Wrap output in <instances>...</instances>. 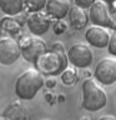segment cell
<instances>
[{
	"instance_id": "ac0fdd59",
	"label": "cell",
	"mask_w": 116,
	"mask_h": 120,
	"mask_svg": "<svg viewBox=\"0 0 116 120\" xmlns=\"http://www.w3.org/2000/svg\"><path fill=\"white\" fill-rule=\"evenodd\" d=\"M74 3H75V6L85 10V9H90L96 3V0H74Z\"/></svg>"
},
{
	"instance_id": "e0dca14e",
	"label": "cell",
	"mask_w": 116,
	"mask_h": 120,
	"mask_svg": "<svg viewBox=\"0 0 116 120\" xmlns=\"http://www.w3.org/2000/svg\"><path fill=\"white\" fill-rule=\"evenodd\" d=\"M61 80L65 85H72L77 80V73L74 69H66L61 74Z\"/></svg>"
},
{
	"instance_id": "cb8c5ba5",
	"label": "cell",
	"mask_w": 116,
	"mask_h": 120,
	"mask_svg": "<svg viewBox=\"0 0 116 120\" xmlns=\"http://www.w3.org/2000/svg\"><path fill=\"white\" fill-rule=\"evenodd\" d=\"M101 1H104L105 4H114L116 0H101Z\"/></svg>"
},
{
	"instance_id": "44dd1931",
	"label": "cell",
	"mask_w": 116,
	"mask_h": 120,
	"mask_svg": "<svg viewBox=\"0 0 116 120\" xmlns=\"http://www.w3.org/2000/svg\"><path fill=\"white\" fill-rule=\"evenodd\" d=\"M55 85H56V80H55V79H47V81H46V86H47V88H54Z\"/></svg>"
},
{
	"instance_id": "30bf717a",
	"label": "cell",
	"mask_w": 116,
	"mask_h": 120,
	"mask_svg": "<svg viewBox=\"0 0 116 120\" xmlns=\"http://www.w3.org/2000/svg\"><path fill=\"white\" fill-rule=\"evenodd\" d=\"M85 40L94 48L102 49L109 45L110 34L107 33V30H105V28L92 25L85 31Z\"/></svg>"
},
{
	"instance_id": "7c38bea8",
	"label": "cell",
	"mask_w": 116,
	"mask_h": 120,
	"mask_svg": "<svg viewBox=\"0 0 116 120\" xmlns=\"http://www.w3.org/2000/svg\"><path fill=\"white\" fill-rule=\"evenodd\" d=\"M7 120H29V112L25 105L20 101H14L4 109L3 115Z\"/></svg>"
},
{
	"instance_id": "9a60e30c",
	"label": "cell",
	"mask_w": 116,
	"mask_h": 120,
	"mask_svg": "<svg viewBox=\"0 0 116 120\" xmlns=\"http://www.w3.org/2000/svg\"><path fill=\"white\" fill-rule=\"evenodd\" d=\"M0 9L5 15L16 16L24 10V0H0Z\"/></svg>"
},
{
	"instance_id": "ffe728a7",
	"label": "cell",
	"mask_w": 116,
	"mask_h": 120,
	"mask_svg": "<svg viewBox=\"0 0 116 120\" xmlns=\"http://www.w3.org/2000/svg\"><path fill=\"white\" fill-rule=\"evenodd\" d=\"M107 50L112 56H116V33H114L110 36V41L107 45Z\"/></svg>"
},
{
	"instance_id": "7a4b0ae2",
	"label": "cell",
	"mask_w": 116,
	"mask_h": 120,
	"mask_svg": "<svg viewBox=\"0 0 116 120\" xmlns=\"http://www.w3.org/2000/svg\"><path fill=\"white\" fill-rule=\"evenodd\" d=\"M45 84L43 74L37 69H28L15 81V94L21 100H33Z\"/></svg>"
},
{
	"instance_id": "484cf974",
	"label": "cell",
	"mask_w": 116,
	"mask_h": 120,
	"mask_svg": "<svg viewBox=\"0 0 116 120\" xmlns=\"http://www.w3.org/2000/svg\"><path fill=\"white\" fill-rule=\"evenodd\" d=\"M0 120H7L6 118H4V116H1V118H0Z\"/></svg>"
},
{
	"instance_id": "5bb4252c",
	"label": "cell",
	"mask_w": 116,
	"mask_h": 120,
	"mask_svg": "<svg viewBox=\"0 0 116 120\" xmlns=\"http://www.w3.org/2000/svg\"><path fill=\"white\" fill-rule=\"evenodd\" d=\"M20 22L18 21L16 18L14 16H4L1 20H0V33L6 34V36L9 35H16L20 31Z\"/></svg>"
},
{
	"instance_id": "8992f818",
	"label": "cell",
	"mask_w": 116,
	"mask_h": 120,
	"mask_svg": "<svg viewBox=\"0 0 116 120\" xmlns=\"http://www.w3.org/2000/svg\"><path fill=\"white\" fill-rule=\"evenodd\" d=\"M94 78L101 85H112L116 82V59H101L94 70Z\"/></svg>"
},
{
	"instance_id": "4316f807",
	"label": "cell",
	"mask_w": 116,
	"mask_h": 120,
	"mask_svg": "<svg viewBox=\"0 0 116 120\" xmlns=\"http://www.w3.org/2000/svg\"><path fill=\"white\" fill-rule=\"evenodd\" d=\"M44 120H47V119H44Z\"/></svg>"
},
{
	"instance_id": "5b68a950",
	"label": "cell",
	"mask_w": 116,
	"mask_h": 120,
	"mask_svg": "<svg viewBox=\"0 0 116 120\" xmlns=\"http://www.w3.org/2000/svg\"><path fill=\"white\" fill-rule=\"evenodd\" d=\"M67 58H69V63L75 68L86 69L92 64L94 55L91 49L87 45L82 43H77L71 45L70 49L67 50Z\"/></svg>"
},
{
	"instance_id": "2e32d148",
	"label": "cell",
	"mask_w": 116,
	"mask_h": 120,
	"mask_svg": "<svg viewBox=\"0 0 116 120\" xmlns=\"http://www.w3.org/2000/svg\"><path fill=\"white\" fill-rule=\"evenodd\" d=\"M47 0H24V9H26L30 14L43 11L46 8Z\"/></svg>"
},
{
	"instance_id": "603a6c76",
	"label": "cell",
	"mask_w": 116,
	"mask_h": 120,
	"mask_svg": "<svg viewBox=\"0 0 116 120\" xmlns=\"http://www.w3.org/2000/svg\"><path fill=\"white\" fill-rule=\"evenodd\" d=\"M111 20H112V25H111V29L116 30V11H115L114 14H112V16H111Z\"/></svg>"
},
{
	"instance_id": "d4e9b609",
	"label": "cell",
	"mask_w": 116,
	"mask_h": 120,
	"mask_svg": "<svg viewBox=\"0 0 116 120\" xmlns=\"http://www.w3.org/2000/svg\"><path fill=\"white\" fill-rule=\"evenodd\" d=\"M80 120H89V118H86V116H84V118H81Z\"/></svg>"
},
{
	"instance_id": "8fae6325",
	"label": "cell",
	"mask_w": 116,
	"mask_h": 120,
	"mask_svg": "<svg viewBox=\"0 0 116 120\" xmlns=\"http://www.w3.org/2000/svg\"><path fill=\"white\" fill-rule=\"evenodd\" d=\"M69 0H47L45 13L54 20H62L70 11Z\"/></svg>"
},
{
	"instance_id": "d6986e66",
	"label": "cell",
	"mask_w": 116,
	"mask_h": 120,
	"mask_svg": "<svg viewBox=\"0 0 116 120\" xmlns=\"http://www.w3.org/2000/svg\"><path fill=\"white\" fill-rule=\"evenodd\" d=\"M52 28H54V33L58 34V35H60V34L65 33L67 25H66V22L62 21V20H56L55 24L52 25Z\"/></svg>"
},
{
	"instance_id": "52a82bcc",
	"label": "cell",
	"mask_w": 116,
	"mask_h": 120,
	"mask_svg": "<svg viewBox=\"0 0 116 120\" xmlns=\"http://www.w3.org/2000/svg\"><path fill=\"white\" fill-rule=\"evenodd\" d=\"M21 55V48L19 41L11 36H4L0 39V64L5 66L13 65Z\"/></svg>"
},
{
	"instance_id": "9c48e42d",
	"label": "cell",
	"mask_w": 116,
	"mask_h": 120,
	"mask_svg": "<svg viewBox=\"0 0 116 120\" xmlns=\"http://www.w3.org/2000/svg\"><path fill=\"white\" fill-rule=\"evenodd\" d=\"M89 18H90V20H91V22L94 25L111 29V25H112L111 15L109 13L107 4H105L104 1H96L91 8H90Z\"/></svg>"
},
{
	"instance_id": "ba28073f",
	"label": "cell",
	"mask_w": 116,
	"mask_h": 120,
	"mask_svg": "<svg viewBox=\"0 0 116 120\" xmlns=\"http://www.w3.org/2000/svg\"><path fill=\"white\" fill-rule=\"evenodd\" d=\"M26 25L30 33L35 36H41L47 33L51 26V18L44 11L31 13L26 18Z\"/></svg>"
},
{
	"instance_id": "7402d4cb",
	"label": "cell",
	"mask_w": 116,
	"mask_h": 120,
	"mask_svg": "<svg viewBox=\"0 0 116 120\" xmlns=\"http://www.w3.org/2000/svg\"><path fill=\"white\" fill-rule=\"evenodd\" d=\"M97 120H116V118L112 116V115H102V116H100Z\"/></svg>"
},
{
	"instance_id": "4fadbf2b",
	"label": "cell",
	"mask_w": 116,
	"mask_h": 120,
	"mask_svg": "<svg viewBox=\"0 0 116 120\" xmlns=\"http://www.w3.org/2000/svg\"><path fill=\"white\" fill-rule=\"evenodd\" d=\"M69 21H70V25L75 30H82L87 24L89 16L84 9H80L77 6H72L69 11Z\"/></svg>"
},
{
	"instance_id": "277c9868",
	"label": "cell",
	"mask_w": 116,
	"mask_h": 120,
	"mask_svg": "<svg viewBox=\"0 0 116 120\" xmlns=\"http://www.w3.org/2000/svg\"><path fill=\"white\" fill-rule=\"evenodd\" d=\"M21 55L28 63L35 64L36 60L47 51V46L39 36H24L19 41Z\"/></svg>"
},
{
	"instance_id": "6da1fadb",
	"label": "cell",
	"mask_w": 116,
	"mask_h": 120,
	"mask_svg": "<svg viewBox=\"0 0 116 120\" xmlns=\"http://www.w3.org/2000/svg\"><path fill=\"white\" fill-rule=\"evenodd\" d=\"M69 58L65 46L61 43H54L51 45V50H47L36 60L35 69H37L43 75L56 76L61 75L67 69Z\"/></svg>"
},
{
	"instance_id": "3957f363",
	"label": "cell",
	"mask_w": 116,
	"mask_h": 120,
	"mask_svg": "<svg viewBox=\"0 0 116 120\" xmlns=\"http://www.w3.org/2000/svg\"><path fill=\"white\" fill-rule=\"evenodd\" d=\"M107 95L96 80L86 79L82 82V109L86 111H99L106 106Z\"/></svg>"
}]
</instances>
